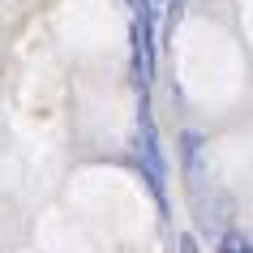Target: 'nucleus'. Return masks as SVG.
<instances>
[{"mask_svg":"<svg viewBox=\"0 0 253 253\" xmlns=\"http://www.w3.org/2000/svg\"><path fill=\"white\" fill-rule=\"evenodd\" d=\"M137 155H142V172H146L155 198L163 202V180H168V163H163V150H159V133H155V120H150V107L142 103L137 112Z\"/></svg>","mask_w":253,"mask_h":253,"instance_id":"1","label":"nucleus"},{"mask_svg":"<svg viewBox=\"0 0 253 253\" xmlns=\"http://www.w3.org/2000/svg\"><path fill=\"white\" fill-rule=\"evenodd\" d=\"M180 146H185V168H189V176H193V185H202V137L185 133Z\"/></svg>","mask_w":253,"mask_h":253,"instance_id":"2","label":"nucleus"},{"mask_svg":"<svg viewBox=\"0 0 253 253\" xmlns=\"http://www.w3.org/2000/svg\"><path fill=\"white\" fill-rule=\"evenodd\" d=\"M219 253H253V240L245 236V232H227V236L219 240Z\"/></svg>","mask_w":253,"mask_h":253,"instance_id":"3","label":"nucleus"},{"mask_svg":"<svg viewBox=\"0 0 253 253\" xmlns=\"http://www.w3.org/2000/svg\"><path fill=\"white\" fill-rule=\"evenodd\" d=\"M129 9H133V17H142V13H150V0H129Z\"/></svg>","mask_w":253,"mask_h":253,"instance_id":"4","label":"nucleus"},{"mask_svg":"<svg viewBox=\"0 0 253 253\" xmlns=\"http://www.w3.org/2000/svg\"><path fill=\"white\" fill-rule=\"evenodd\" d=\"M180 253H193V236H180Z\"/></svg>","mask_w":253,"mask_h":253,"instance_id":"5","label":"nucleus"},{"mask_svg":"<svg viewBox=\"0 0 253 253\" xmlns=\"http://www.w3.org/2000/svg\"><path fill=\"white\" fill-rule=\"evenodd\" d=\"M180 4H185V0H172V22L180 17Z\"/></svg>","mask_w":253,"mask_h":253,"instance_id":"6","label":"nucleus"}]
</instances>
